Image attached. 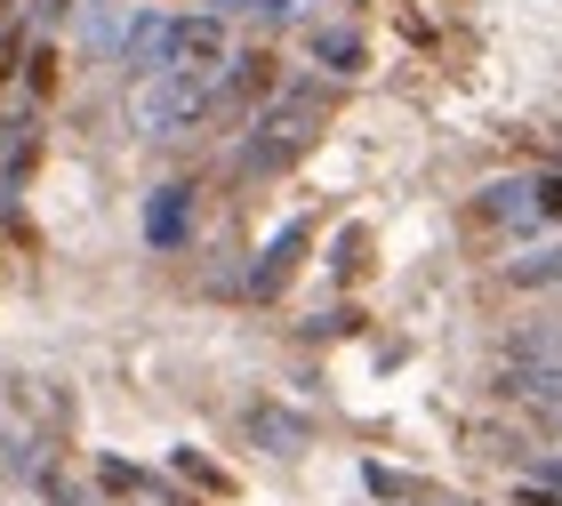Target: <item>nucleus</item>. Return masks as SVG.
Returning a JSON list of instances; mask_svg holds the SVG:
<instances>
[{
    "label": "nucleus",
    "instance_id": "nucleus-4",
    "mask_svg": "<svg viewBox=\"0 0 562 506\" xmlns=\"http://www.w3.org/2000/svg\"><path fill=\"white\" fill-rule=\"evenodd\" d=\"M305 241H314V225H305V217L281 225V234L266 241L258 273H249V297H281V290H290V273H297V258H305Z\"/></svg>",
    "mask_w": 562,
    "mask_h": 506
},
{
    "label": "nucleus",
    "instance_id": "nucleus-8",
    "mask_svg": "<svg viewBox=\"0 0 562 506\" xmlns=\"http://www.w3.org/2000/svg\"><path fill=\"white\" fill-rule=\"evenodd\" d=\"M161 48H169V16H137L130 41H121V65L130 72H161Z\"/></svg>",
    "mask_w": 562,
    "mask_h": 506
},
{
    "label": "nucleus",
    "instance_id": "nucleus-18",
    "mask_svg": "<svg viewBox=\"0 0 562 506\" xmlns=\"http://www.w3.org/2000/svg\"><path fill=\"white\" fill-rule=\"evenodd\" d=\"M9 16H16V0H0V24H9Z\"/></svg>",
    "mask_w": 562,
    "mask_h": 506
},
{
    "label": "nucleus",
    "instance_id": "nucleus-7",
    "mask_svg": "<svg viewBox=\"0 0 562 506\" xmlns=\"http://www.w3.org/2000/svg\"><path fill=\"white\" fill-rule=\"evenodd\" d=\"M482 225H539V201H530V177H506V185H491L474 201Z\"/></svg>",
    "mask_w": 562,
    "mask_h": 506
},
{
    "label": "nucleus",
    "instance_id": "nucleus-11",
    "mask_svg": "<svg viewBox=\"0 0 562 506\" xmlns=\"http://www.w3.org/2000/svg\"><path fill=\"white\" fill-rule=\"evenodd\" d=\"M515 394H539V402H562V370H506Z\"/></svg>",
    "mask_w": 562,
    "mask_h": 506
},
{
    "label": "nucleus",
    "instance_id": "nucleus-12",
    "mask_svg": "<svg viewBox=\"0 0 562 506\" xmlns=\"http://www.w3.org/2000/svg\"><path fill=\"white\" fill-rule=\"evenodd\" d=\"M177 474H193L201 491H234V483H225V474H217L210 459H193V450H177Z\"/></svg>",
    "mask_w": 562,
    "mask_h": 506
},
{
    "label": "nucleus",
    "instance_id": "nucleus-15",
    "mask_svg": "<svg viewBox=\"0 0 562 506\" xmlns=\"http://www.w3.org/2000/svg\"><path fill=\"white\" fill-rule=\"evenodd\" d=\"M530 201H539V217H562V177H530Z\"/></svg>",
    "mask_w": 562,
    "mask_h": 506
},
{
    "label": "nucleus",
    "instance_id": "nucleus-13",
    "mask_svg": "<svg viewBox=\"0 0 562 506\" xmlns=\"http://www.w3.org/2000/svg\"><path fill=\"white\" fill-rule=\"evenodd\" d=\"M362 483H370L378 498H411V474H394V466H362Z\"/></svg>",
    "mask_w": 562,
    "mask_h": 506
},
{
    "label": "nucleus",
    "instance_id": "nucleus-6",
    "mask_svg": "<svg viewBox=\"0 0 562 506\" xmlns=\"http://www.w3.org/2000/svg\"><path fill=\"white\" fill-rule=\"evenodd\" d=\"M33 161H41V130L33 121H0V201L33 177Z\"/></svg>",
    "mask_w": 562,
    "mask_h": 506
},
{
    "label": "nucleus",
    "instance_id": "nucleus-3",
    "mask_svg": "<svg viewBox=\"0 0 562 506\" xmlns=\"http://www.w3.org/2000/svg\"><path fill=\"white\" fill-rule=\"evenodd\" d=\"M161 72H225V16H169Z\"/></svg>",
    "mask_w": 562,
    "mask_h": 506
},
{
    "label": "nucleus",
    "instance_id": "nucleus-14",
    "mask_svg": "<svg viewBox=\"0 0 562 506\" xmlns=\"http://www.w3.org/2000/svg\"><path fill=\"white\" fill-rule=\"evenodd\" d=\"M16 65H24V33H16V24H9V33H0V89H9V81H16Z\"/></svg>",
    "mask_w": 562,
    "mask_h": 506
},
{
    "label": "nucleus",
    "instance_id": "nucleus-16",
    "mask_svg": "<svg viewBox=\"0 0 562 506\" xmlns=\"http://www.w3.org/2000/svg\"><path fill=\"white\" fill-rule=\"evenodd\" d=\"M539 483H547V491L562 498V459H547V466H539Z\"/></svg>",
    "mask_w": 562,
    "mask_h": 506
},
{
    "label": "nucleus",
    "instance_id": "nucleus-5",
    "mask_svg": "<svg viewBox=\"0 0 562 506\" xmlns=\"http://www.w3.org/2000/svg\"><path fill=\"white\" fill-rule=\"evenodd\" d=\"M186 234H193V185H161L145 201V241L153 249H186Z\"/></svg>",
    "mask_w": 562,
    "mask_h": 506
},
{
    "label": "nucleus",
    "instance_id": "nucleus-1",
    "mask_svg": "<svg viewBox=\"0 0 562 506\" xmlns=\"http://www.w3.org/2000/svg\"><path fill=\"white\" fill-rule=\"evenodd\" d=\"M314 130H322V97H314V89H290V97L258 121V137H249V154H241V177L258 185V177L297 169L305 154H314Z\"/></svg>",
    "mask_w": 562,
    "mask_h": 506
},
{
    "label": "nucleus",
    "instance_id": "nucleus-9",
    "mask_svg": "<svg viewBox=\"0 0 562 506\" xmlns=\"http://www.w3.org/2000/svg\"><path fill=\"white\" fill-rule=\"evenodd\" d=\"M314 65H329V72H362V33H346V24H314Z\"/></svg>",
    "mask_w": 562,
    "mask_h": 506
},
{
    "label": "nucleus",
    "instance_id": "nucleus-17",
    "mask_svg": "<svg viewBox=\"0 0 562 506\" xmlns=\"http://www.w3.org/2000/svg\"><path fill=\"white\" fill-rule=\"evenodd\" d=\"M41 9H48V16H65V9H72V0H41Z\"/></svg>",
    "mask_w": 562,
    "mask_h": 506
},
{
    "label": "nucleus",
    "instance_id": "nucleus-10",
    "mask_svg": "<svg viewBox=\"0 0 562 506\" xmlns=\"http://www.w3.org/2000/svg\"><path fill=\"white\" fill-rule=\"evenodd\" d=\"M506 282H515V290H539V282H562V249H539V258H515V266H506Z\"/></svg>",
    "mask_w": 562,
    "mask_h": 506
},
{
    "label": "nucleus",
    "instance_id": "nucleus-2",
    "mask_svg": "<svg viewBox=\"0 0 562 506\" xmlns=\"http://www.w3.org/2000/svg\"><path fill=\"white\" fill-rule=\"evenodd\" d=\"M210 89H217V72H145L137 97H130L137 137H177V130H193V121L210 113Z\"/></svg>",
    "mask_w": 562,
    "mask_h": 506
}]
</instances>
